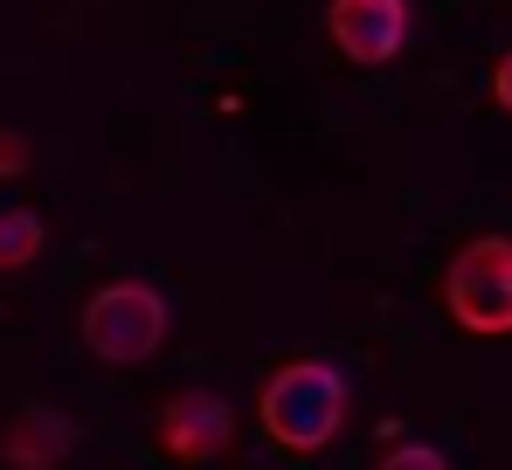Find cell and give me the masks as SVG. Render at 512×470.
<instances>
[{
    "label": "cell",
    "mask_w": 512,
    "mask_h": 470,
    "mask_svg": "<svg viewBox=\"0 0 512 470\" xmlns=\"http://www.w3.org/2000/svg\"><path fill=\"white\" fill-rule=\"evenodd\" d=\"M28 159H35L28 132H7V125H0V180H21V173H28Z\"/></svg>",
    "instance_id": "9"
},
{
    "label": "cell",
    "mask_w": 512,
    "mask_h": 470,
    "mask_svg": "<svg viewBox=\"0 0 512 470\" xmlns=\"http://www.w3.org/2000/svg\"><path fill=\"white\" fill-rule=\"evenodd\" d=\"M326 35L353 70H381L409 49V0H326Z\"/></svg>",
    "instance_id": "5"
},
{
    "label": "cell",
    "mask_w": 512,
    "mask_h": 470,
    "mask_svg": "<svg viewBox=\"0 0 512 470\" xmlns=\"http://www.w3.org/2000/svg\"><path fill=\"white\" fill-rule=\"evenodd\" d=\"M443 312L471 339H512V235H471L443 263Z\"/></svg>",
    "instance_id": "3"
},
{
    "label": "cell",
    "mask_w": 512,
    "mask_h": 470,
    "mask_svg": "<svg viewBox=\"0 0 512 470\" xmlns=\"http://www.w3.org/2000/svg\"><path fill=\"white\" fill-rule=\"evenodd\" d=\"M70 450H77V422L63 408H49V401L14 408L7 429H0V464L7 470H63Z\"/></svg>",
    "instance_id": "6"
},
{
    "label": "cell",
    "mask_w": 512,
    "mask_h": 470,
    "mask_svg": "<svg viewBox=\"0 0 512 470\" xmlns=\"http://www.w3.org/2000/svg\"><path fill=\"white\" fill-rule=\"evenodd\" d=\"M492 104H499V111L512 118V49L499 56V70H492Z\"/></svg>",
    "instance_id": "10"
},
{
    "label": "cell",
    "mask_w": 512,
    "mask_h": 470,
    "mask_svg": "<svg viewBox=\"0 0 512 470\" xmlns=\"http://www.w3.org/2000/svg\"><path fill=\"white\" fill-rule=\"evenodd\" d=\"M35 256H42V215H28V208L0 215V277L28 270Z\"/></svg>",
    "instance_id": "7"
},
{
    "label": "cell",
    "mask_w": 512,
    "mask_h": 470,
    "mask_svg": "<svg viewBox=\"0 0 512 470\" xmlns=\"http://www.w3.org/2000/svg\"><path fill=\"white\" fill-rule=\"evenodd\" d=\"M167 325H173L167 298H160V284H146V277H118V284L90 291L84 318H77L84 346L104 367H146V360L167 346Z\"/></svg>",
    "instance_id": "2"
},
{
    "label": "cell",
    "mask_w": 512,
    "mask_h": 470,
    "mask_svg": "<svg viewBox=\"0 0 512 470\" xmlns=\"http://www.w3.org/2000/svg\"><path fill=\"white\" fill-rule=\"evenodd\" d=\"M374 470H450V464H443V450H436V443H395Z\"/></svg>",
    "instance_id": "8"
},
{
    "label": "cell",
    "mask_w": 512,
    "mask_h": 470,
    "mask_svg": "<svg viewBox=\"0 0 512 470\" xmlns=\"http://www.w3.org/2000/svg\"><path fill=\"white\" fill-rule=\"evenodd\" d=\"M346 415H353V388H346V374L333 360H284L263 394H256V422H263V436L277 443V450H291V457H319L333 436L346 429Z\"/></svg>",
    "instance_id": "1"
},
{
    "label": "cell",
    "mask_w": 512,
    "mask_h": 470,
    "mask_svg": "<svg viewBox=\"0 0 512 470\" xmlns=\"http://www.w3.org/2000/svg\"><path fill=\"white\" fill-rule=\"evenodd\" d=\"M153 436H160V457H173V464H187V470L215 464V457H229V443H236V408L215 388H180L167 408H160Z\"/></svg>",
    "instance_id": "4"
}]
</instances>
